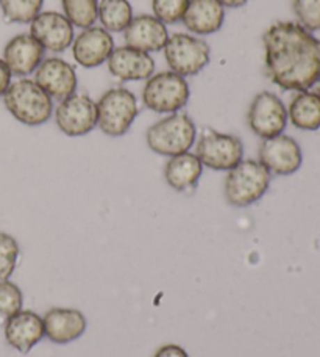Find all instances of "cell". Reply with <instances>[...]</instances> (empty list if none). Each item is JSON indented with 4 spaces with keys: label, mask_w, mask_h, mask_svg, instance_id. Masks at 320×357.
<instances>
[{
    "label": "cell",
    "mask_w": 320,
    "mask_h": 357,
    "mask_svg": "<svg viewBox=\"0 0 320 357\" xmlns=\"http://www.w3.org/2000/svg\"><path fill=\"white\" fill-rule=\"evenodd\" d=\"M271 187V173L259 160H242L228 171L223 182V196L230 206L246 208L258 202Z\"/></svg>",
    "instance_id": "obj_3"
},
{
    "label": "cell",
    "mask_w": 320,
    "mask_h": 357,
    "mask_svg": "<svg viewBox=\"0 0 320 357\" xmlns=\"http://www.w3.org/2000/svg\"><path fill=\"white\" fill-rule=\"evenodd\" d=\"M3 102L6 110L25 126H41L47 123L54 113L52 98L30 79L11 84L3 94Z\"/></svg>",
    "instance_id": "obj_4"
},
{
    "label": "cell",
    "mask_w": 320,
    "mask_h": 357,
    "mask_svg": "<svg viewBox=\"0 0 320 357\" xmlns=\"http://www.w3.org/2000/svg\"><path fill=\"white\" fill-rule=\"evenodd\" d=\"M188 5L189 0H152L153 16L163 24H177L183 19Z\"/></svg>",
    "instance_id": "obj_29"
},
{
    "label": "cell",
    "mask_w": 320,
    "mask_h": 357,
    "mask_svg": "<svg viewBox=\"0 0 320 357\" xmlns=\"http://www.w3.org/2000/svg\"><path fill=\"white\" fill-rule=\"evenodd\" d=\"M153 357H189V354L184 351V348H182L180 345L168 343V345H163L159 348Z\"/></svg>",
    "instance_id": "obj_30"
},
{
    "label": "cell",
    "mask_w": 320,
    "mask_h": 357,
    "mask_svg": "<svg viewBox=\"0 0 320 357\" xmlns=\"http://www.w3.org/2000/svg\"><path fill=\"white\" fill-rule=\"evenodd\" d=\"M11 77H13V74L8 69V66H6L3 59H0V98H3L6 89L10 88Z\"/></svg>",
    "instance_id": "obj_31"
},
{
    "label": "cell",
    "mask_w": 320,
    "mask_h": 357,
    "mask_svg": "<svg viewBox=\"0 0 320 357\" xmlns=\"http://www.w3.org/2000/svg\"><path fill=\"white\" fill-rule=\"evenodd\" d=\"M133 17V8L128 0H99V21L110 33L125 31Z\"/></svg>",
    "instance_id": "obj_23"
},
{
    "label": "cell",
    "mask_w": 320,
    "mask_h": 357,
    "mask_svg": "<svg viewBox=\"0 0 320 357\" xmlns=\"http://www.w3.org/2000/svg\"><path fill=\"white\" fill-rule=\"evenodd\" d=\"M139 113L138 100L130 89L111 88L97 104V126L108 137H122Z\"/></svg>",
    "instance_id": "obj_5"
},
{
    "label": "cell",
    "mask_w": 320,
    "mask_h": 357,
    "mask_svg": "<svg viewBox=\"0 0 320 357\" xmlns=\"http://www.w3.org/2000/svg\"><path fill=\"white\" fill-rule=\"evenodd\" d=\"M287 121V108L277 94L262 91L255 96L247 113V123L256 137L269 139L281 135Z\"/></svg>",
    "instance_id": "obj_9"
},
{
    "label": "cell",
    "mask_w": 320,
    "mask_h": 357,
    "mask_svg": "<svg viewBox=\"0 0 320 357\" xmlns=\"http://www.w3.org/2000/svg\"><path fill=\"white\" fill-rule=\"evenodd\" d=\"M22 305V290L10 279L0 280V323H5L17 312H21Z\"/></svg>",
    "instance_id": "obj_26"
},
{
    "label": "cell",
    "mask_w": 320,
    "mask_h": 357,
    "mask_svg": "<svg viewBox=\"0 0 320 357\" xmlns=\"http://www.w3.org/2000/svg\"><path fill=\"white\" fill-rule=\"evenodd\" d=\"M44 0H0L5 21L13 24H31L42 10Z\"/></svg>",
    "instance_id": "obj_25"
},
{
    "label": "cell",
    "mask_w": 320,
    "mask_h": 357,
    "mask_svg": "<svg viewBox=\"0 0 320 357\" xmlns=\"http://www.w3.org/2000/svg\"><path fill=\"white\" fill-rule=\"evenodd\" d=\"M266 74L285 91H310L320 80V40L291 21L272 24L262 35Z\"/></svg>",
    "instance_id": "obj_1"
},
{
    "label": "cell",
    "mask_w": 320,
    "mask_h": 357,
    "mask_svg": "<svg viewBox=\"0 0 320 357\" xmlns=\"http://www.w3.org/2000/svg\"><path fill=\"white\" fill-rule=\"evenodd\" d=\"M19 257V245L10 234L0 232V280H6L15 273Z\"/></svg>",
    "instance_id": "obj_28"
},
{
    "label": "cell",
    "mask_w": 320,
    "mask_h": 357,
    "mask_svg": "<svg viewBox=\"0 0 320 357\" xmlns=\"http://www.w3.org/2000/svg\"><path fill=\"white\" fill-rule=\"evenodd\" d=\"M258 155L262 167L275 176H291L297 173L303 163V152L300 144L285 133L262 139Z\"/></svg>",
    "instance_id": "obj_11"
},
{
    "label": "cell",
    "mask_w": 320,
    "mask_h": 357,
    "mask_svg": "<svg viewBox=\"0 0 320 357\" xmlns=\"http://www.w3.org/2000/svg\"><path fill=\"white\" fill-rule=\"evenodd\" d=\"M294 15L297 17V24L302 25L308 31L320 30V0H294Z\"/></svg>",
    "instance_id": "obj_27"
},
{
    "label": "cell",
    "mask_w": 320,
    "mask_h": 357,
    "mask_svg": "<svg viewBox=\"0 0 320 357\" xmlns=\"http://www.w3.org/2000/svg\"><path fill=\"white\" fill-rule=\"evenodd\" d=\"M223 21H225V6L219 0H189L186 13L182 19L184 27L200 36L219 31Z\"/></svg>",
    "instance_id": "obj_20"
},
{
    "label": "cell",
    "mask_w": 320,
    "mask_h": 357,
    "mask_svg": "<svg viewBox=\"0 0 320 357\" xmlns=\"http://www.w3.org/2000/svg\"><path fill=\"white\" fill-rule=\"evenodd\" d=\"M314 88H316V91H314V93H316V94L319 96V98H320V80H319V82H317V84L314 85Z\"/></svg>",
    "instance_id": "obj_33"
},
{
    "label": "cell",
    "mask_w": 320,
    "mask_h": 357,
    "mask_svg": "<svg viewBox=\"0 0 320 357\" xmlns=\"http://www.w3.org/2000/svg\"><path fill=\"white\" fill-rule=\"evenodd\" d=\"M147 146L158 155L175 157L189 152L197 139V127L186 113H172L157 121L145 133Z\"/></svg>",
    "instance_id": "obj_2"
},
{
    "label": "cell",
    "mask_w": 320,
    "mask_h": 357,
    "mask_svg": "<svg viewBox=\"0 0 320 357\" xmlns=\"http://www.w3.org/2000/svg\"><path fill=\"white\" fill-rule=\"evenodd\" d=\"M113 50L114 41L110 31L94 25L83 30L72 43L74 60L86 69L104 65L110 59Z\"/></svg>",
    "instance_id": "obj_14"
},
{
    "label": "cell",
    "mask_w": 320,
    "mask_h": 357,
    "mask_svg": "<svg viewBox=\"0 0 320 357\" xmlns=\"http://www.w3.org/2000/svg\"><path fill=\"white\" fill-rule=\"evenodd\" d=\"M55 121L64 135H88L97 127V104L91 96L75 93L60 102L55 110Z\"/></svg>",
    "instance_id": "obj_10"
},
{
    "label": "cell",
    "mask_w": 320,
    "mask_h": 357,
    "mask_svg": "<svg viewBox=\"0 0 320 357\" xmlns=\"http://www.w3.org/2000/svg\"><path fill=\"white\" fill-rule=\"evenodd\" d=\"M30 35L41 44L44 50L58 54L72 46L75 40L74 25L56 11L40 13L30 24Z\"/></svg>",
    "instance_id": "obj_12"
},
{
    "label": "cell",
    "mask_w": 320,
    "mask_h": 357,
    "mask_svg": "<svg viewBox=\"0 0 320 357\" xmlns=\"http://www.w3.org/2000/svg\"><path fill=\"white\" fill-rule=\"evenodd\" d=\"M44 337L46 331L42 317L33 310H21L5 321L6 343L22 354L30 353L31 348H35Z\"/></svg>",
    "instance_id": "obj_18"
},
{
    "label": "cell",
    "mask_w": 320,
    "mask_h": 357,
    "mask_svg": "<svg viewBox=\"0 0 320 357\" xmlns=\"http://www.w3.org/2000/svg\"><path fill=\"white\" fill-rule=\"evenodd\" d=\"M287 118L300 130L314 132L320 129V98L314 91H302L291 100Z\"/></svg>",
    "instance_id": "obj_22"
},
{
    "label": "cell",
    "mask_w": 320,
    "mask_h": 357,
    "mask_svg": "<svg viewBox=\"0 0 320 357\" xmlns=\"http://www.w3.org/2000/svg\"><path fill=\"white\" fill-rule=\"evenodd\" d=\"M124 33L128 47L143 50L147 54L164 49L166 43L169 40V31L166 24L150 15H139L133 17Z\"/></svg>",
    "instance_id": "obj_19"
},
{
    "label": "cell",
    "mask_w": 320,
    "mask_h": 357,
    "mask_svg": "<svg viewBox=\"0 0 320 357\" xmlns=\"http://www.w3.org/2000/svg\"><path fill=\"white\" fill-rule=\"evenodd\" d=\"M64 16L74 27L89 29L99 19V0H61Z\"/></svg>",
    "instance_id": "obj_24"
},
{
    "label": "cell",
    "mask_w": 320,
    "mask_h": 357,
    "mask_svg": "<svg viewBox=\"0 0 320 357\" xmlns=\"http://www.w3.org/2000/svg\"><path fill=\"white\" fill-rule=\"evenodd\" d=\"M195 155L209 169L232 171L244 160V144L236 135L207 129L198 138Z\"/></svg>",
    "instance_id": "obj_8"
},
{
    "label": "cell",
    "mask_w": 320,
    "mask_h": 357,
    "mask_svg": "<svg viewBox=\"0 0 320 357\" xmlns=\"http://www.w3.org/2000/svg\"><path fill=\"white\" fill-rule=\"evenodd\" d=\"M35 82L44 93L56 100H64L69 96L75 94L77 74L75 68L63 59L50 56L35 71Z\"/></svg>",
    "instance_id": "obj_13"
},
{
    "label": "cell",
    "mask_w": 320,
    "mask_h": 357,
    "mask_svg": "<svg viewBox=\"0 0 320 357\" xmlns=\"http://www.w3.org/2000/svg\"><path fill=\"white\" fill-rule=\"evenodd\" d=\"M106 66L113 77L122 82L147 80L155 73V60L150 54L128 46L114 47Z\"/></svg>",
    "instance_id": "obj_15"
},
{
    "label": "cell",
    "mask_w": 320,
    "mask_h": 357,
    "mask_svg": "<svg viewBox=\"0 0 320 357\" xmlns=\"http://www.w3.org/2000/svg\"><path fill=\"white\" fill-rule=\"evenodd\" d=\"M44 52L46 50L31 35H16L6 43L3 49V61L13 75L27 77L41 65L44 60Z\"/></svg>",
    "instance_id": "obj_17"
},
{
    "label": "cell",
    "mask_w": 320,
    "mask_h": 357,
    "mask_svg": "<svg viewBox=\"0 0 320 357\" xmlns=\"http://www.w3.org/2000/svg\"><path fill=\"white\" fill-rule=\"evenodd\" d=\"M163 50L170 71L184 79L202 73L211 59L208 43L188 33H174L169 36Z\"/></svg>",
    "instance_id": "obj_7"
},
{
    "label": "cell",
    "mask_w": 320,
    "mask_h": 357,
    "mask_svg": "<svg viewBox=\"0 0 320 357\" xmlns=\"http://www.w3.org/2000/svg\"><path fill=\"white\" fill-rule=\"evenodd\" d=\"M47 339L56 345H67L86 333L88 320L79 309L52 307L42 317Z\"/></svg>",
    "instance_id": "obj_16"
},
{
    "label": "cell",
    "mask_w": 320,
    "mask_h": 357,
    "mask_svg": "<svg viewBox=\"0 0 320 357\" xmlns=\"http://www.w3.org/2000/svg\"><path fill=\"white\" fill-rule=\"evenodd\" d=\"M203 173V165L195 154H184L170 157L164 167V178L175 191H191L197 187Z\"/></svg>",
    "instance_id": "obj_21"
},
{
    "label": "cell",
    "mask_w": 320,
    "mask_h": 357,
    "mask_svg": "<svg viewBox=\"0 0 320 357\" xmlns=\"http://www.w3.org/2000/svg\"><path fill=\"white\" fill-rule=\"evenodd\" d=\"M189 94L186 79L172 71H164L147 79L143 100L152 112L172 114L186 107Z\"/></svg>",
    "instance_id": "obj_6"
},
{
    "label": "cell",
    "mask_w": 320,
    "mask_h": 357,
    "mask_svg": "<svg viewBox=\"0 0 320 357\" xmlns=\"http://www.w3.org/2000/svg\"><path fill=\"white\" fill-rule=\"evenodd\" d=\"M219 2L227 8H239V6H244L248 0H219Z\"/></svg>",
    "instance_id": "obj_32"
}]
</instances>
